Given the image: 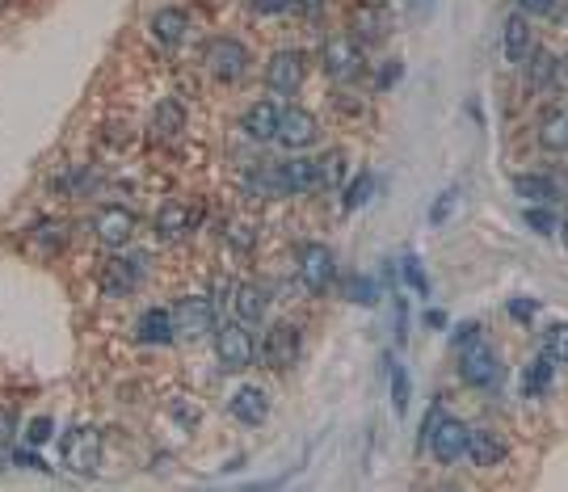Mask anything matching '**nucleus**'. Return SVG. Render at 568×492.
I'll return each mask as SVG.
<instances>
[{
  "instance_id": "f257e3e1",
  "label": "nucleus",
  "mask_w": 568,
  "mask_h": 492,
  "mask_svg": "<svg viewBox=\"0 0 568 492\" xmlns=\"http://www.w3.org/2000/svg\"><path fill=\"white\" fill-rule=\"evenodd\" d=\"M468 434H472V429L463 425V421L442 417L438 408H430V421H425L421 442L430 446V455H434L442 467H451V463H459L463 455H468Z\"/></svg>"
},
{
  "instance_id": "f03ea898",
  "label": "nucleus",
  "mask_w": 568,
  "mask_h": 492,
  "mask_svg": "<svg viewBox=\"0 0 568 492\" xmlns=\"http://www.w3.org/2000/svg\"><path fill=\"white\" fill-rule=\"evenodd\" d=\"M59 459H64L76 476H93L101 467V434L93 425H72L64 438H59Z\"/></svg>"
},
{
  "instance_id": "7ed1b4c3",
  "label": "nucleus",
  "mask_w": 568,
  "mask_h": 492,
  "mask_svg": "<svg viewBox=\"0 0 568 492\" xmlns=\"http://www.w3.org/2000/svg\"><path fill=\"white\" fill-rule=\"evenodd\" d=\"M337 278V257L329 244H303V253H299V282L308 286L312 295H324L333 286Z\"/></svg>"
},
{
  "instance_id": "20e7f679",
  "label": "nucleus",
  "mask_w": 568,
  "mask_h": 492,
  "mask_svg": "<svg viewBox=\"0 0 568 492\" xmlns=\"http://www.w3.org/2000/svg\"><path fill=\"white\" fill-rule=\"evenodd\" d=\"M299 350H303L299 324H291V320H278V324H270L266 341H261V362L274 366V371H287L291 362H299Z\"/></svg>"
},
{
  "instance_id": "39448f33",
  "label": "nucleus",
  "mask_w": 568,
  "mask_h": 492,
  "mask_svg": "<svg viewBox=\"0 0 568 492\" xmlns=\"http://www.w3.org/2000/svg\"><path fill=\"white\" fill-rule=\"evenodd\" d=\"M253 337L245 324H223L219 337H215V358L223 362V371H245L253 366Z\"/></svg>"
},
{
  "instance_id": "423d86ee",
  "label": "nucleus",
  "mask_w": 568,
  "mask_h": 492,
  "mask_svg": "<svg viewBox=\"0 0 568 492\" xmlns=\"http://www.w3.org/2000/svg\"><path fill=\"white\" fill-rule=\"evenodd\" d=\"M320 59H324V72H329L333 80H358L362 76V47L354 43L350 34L329 38L324 51H320Z\"/></svg>"
},
{
  "instance_id": "0eeeda50",
  "label": "nucleus",
  "mask_w": 568,
  "mask_h": 492,
  "mask_svg": "<svg viewBox=\"0 0 568 492\" xmlns=\"http://www.w3.org/2000/svg\"><path fill=\"white\" fill-rule=\"evenodd\" d=\"M173 324H177V337H186V341L207 337L211 328H215V303H211V299H202V295L181 299V303H177V312H173Z\"/></svg>"
},
{
  "instance_id": "6e6552de",
  "label": "nucleus",
  "mask_w": 568,
  "mask_h": 492,
  "mask_svg": "<svg viewBox=\"0 0 568 492\" xmlns=\"http://www.w3.org/2000/svg\"><path fill=\"white\" fill-rule=\"evenodd\" d=\"M303 76H308V64H303L299 51H278L270 64H266V89L291 97L303 89Z\"/></svg>"
},
{
  "instance_id": "1a4fd4ad",
  "label": "nucleus",
  "mask_w": 568,
  "mask_h": 492,
  "mask_svg": "<svg viewBox=\"0 0 568 492\" xmlns=\"http://www.w3.org/2000/svg\"><path fill=\"white\" fill-rule=\"evenodd\" d=\"M207 68L219 80H240L249 72V47L236 38H215V43H207Z\"/></svg>"
},
{
  "instance_id": "9d476101",
  "label": "nucleus",
  "mask_w": 568,
  "mask_h": 492,
  "mask_svg": "<svg viewBox=\"0 0 568 492\" xmlns=\"http://www.w3.org/2000/svg\"><path fill=\"white\" fill-rule=\"evenodd\" d=\"M459 375H463V383H472V387H493V383L501 379V362H497V354L489 350V345L476 341V345H468V350H463Z\"/></svg>"
},
{
  "instance_id": "9b49d317",
  "label": "nucleus",
  "mask_w": 568,
  "mask_h": 492,
  "mask_svg": "<svg viewBox=\"0 0 568 492\" xmlns=\"http://www.w3.org/2000/svg\"><path fill=\"white\" fill-rule=\"evenodd\" d=\"M320 135V122L312 110H299V106H287L278 118V143H287V148H312Z\"/></svg>"
},
{
  "instance_id": "f8f14e48",
  "label": "nucleus",
  "mask_w": 568,
  "mask_h": 492,
  "mask_svg": "<svg viewBox=\"0 0 568 492\" xmlns=\"http://www.w3.org/2000/svg\"><path fill=\"white\" fill-rule=\"evenodd\" d=\"M144 253H135V257H114L106 270H101V291L106 295H114V299H123V295H131V286L144 278Z\"/></svg>"
},
{
  "instance_id": "ddd939ff",
  "label": "nucleus",
  "mask_w": 568,
  "mask_h": 492,
  "mask_svg": "<svg viewBox=\"0 0 568 492\" xmlns=\"http://www.w3.org/2000/svg\"><path fill=\"white\" fill-rule=\"evenodd\" d=\"M93 232L101 244H110V249H123L135 236V215L127 207H101L97 219H93Z\"/></svg>"
},
{
  "instance_id": "4468645a",
  "label": "nucleus",
  "mask_w": 568,
  "mask_h": 492,
  "mask_svg": "<svg viewBox=\"0 0 568 492\" xmlns=\"http://www.w3.org/2000/svg\"><path fill=\"white\" fill-rule=\"evenodd\" d=\"M514 190L531 202H568V173H526L514 177Z\"/></svg>"
},
{
  "instance_id": "2eb2a0df",
  "label": "nucleus",
  "mask_w": 568,
  "mask_h": 492,
  "mask_svg": "<svg viewBox=\"0 0 568 492\" xmlns=\"http://www.w3.org/2000/svg\"><path fill=\"white\" fill-rule=\"evenodd\" d=\"M505 455H510V442H505L497 429H472L468 434V459L476 467H497V463H505Z\"/></svg>"
},
{
  "instance_id": "dca6fc26",
  "label": "nucleus",
  "mask_w": 568,
  "mask_h": 492,
  "mask_svg": "<svg viewBox=\"0 0 568 492\" xmlns=\"http://www.w3.org/2000/svg\"><path fill=\"white\" fill-rule=\"evenodd\" d=\"M278 118H282V110L274 101H257V106H249L245 118H240V131L253 143H270V139H278Z\"/></svg>"
},
{
  "instance_id": "f3484780",
  "label": "nucleus",
  "mask_w": 568,
  "mask_h": 492,
  "mask_svg": "<svg viewBox=\"0 0 568 492\" xmlns=\"http://www.w3.org/2000/svg\"><path fill=\"white\" fill-rule=\"evenodd\" d=\"M232 417L240 425H261L270 417V396L261 392V387H240V392L232 396Z\"/></svg>"
},
{
  "instance_id": "a211bd4d",
  "label": "nucleus",
  "mask_w": 568,
  "mask_h": 492,
  "mask_svg": "<svg viewBox=\"0 0 568 492\" xmlns=\"http://www.w3.org/2000/svg\"><path fill=\"white\" fill-rule=\"evenodd\" d=\"M152 34L160 38V43H169V47L186 43V38H190L186 9H160V13H152Z\"/></svg>"
},
{
  "instance_id": "6ab92c4d",
  "label": "nucleus",
  "mask_w": 568,
  "mask_h": 492,
  "mask_svg": "<svg viewBox=\"0 0 568 492\" xmlns=\"http://www.w3.org/2000/svg\"><path fill=\"white\" fill-rule=\"evenodd\" d=\"M350 22H354V30L362 38H367V43H375V38H383V34L392 30V13L383 9V5H354Z\"/></svg>"
},
{
  "instance_id": "aec40b11",
  "label": "nucleus",
  "mask_w": 568,
  "mask_h": 492,
  "mask_svg": "<svg viewBox=\"0 0 568 492\" xmlns=\"http://www.w3.org/2000/svg\"><path fill=\"white\" fill-rule=\"evenodd\" d=\"M266 291H261L257 282H240L236 295H232V307H236V320L240 324H257L261 316H266Z\"/></svg>"
},
{
  "instance_id": "412c9836",
  "label": "nucleus",
  "mask_w": 568,
  "mask_h": 492,
  "mask_svg": "<svg viewBox=\"0 0 568 492\" xmlns=\"http://www.w3.org/2000/svg\"><path fill=\"white\" fill-rule=\"evenodd\" d=\"M139 341L144 345H169L177 337V324H173V312H160V307H152V312L139 316Z\"/></svg>"
},
{
  "instance_id": "4be33fe9",
  "label": "nucleus",
  "mask_w": 568,
  "mask_h": 492,
  "mask_svg": "<svg viewBox=\"0 0 568 492\" xmlns=\"http://www.w3.org/2000/svg\"><path fill=\"white\" fill-rule=\"evenodd\" d=\"M526 55H531V26H526V13L518 9L505 22V59L510 64H526Z\"/></svg>"
},
{
  "instance_id": "5701e85b",
  "label": "nucleus",
  "mask_w": 568,
  "mask_h": 492,
  "mask_svg": "<svg viewBox=\"0 0 568 492\" xmlns=\"http://www.w3.org/2000/svg\"><path fill=\"white\" fill-rule=\"evenodd\" d=\"M282 181H287V194H312L320 186L316 160H287L282 164Z\"/></svg>"
},
{
  "instance_id": "b1692460",
  "label": "nucleus",
  "mask_w": 568,
  "mask_h": 492,
  "mask_svg": "<svg viewBox=\"0 0 568 492\" xmlns=\"http://www.w3.org/2000/svg\"><path fill=\"white\" fill-rule=\"evenodd\" d=\"M552 379H556V358L543 354V358H535V362L522 371V392H526V396H543L547 387H552Z\"/></svg>"
},
{
  "instance_id": "393cba45",
  "label": "nucleus",
  "mask_w": 568,
  "mask_h": 492,
  "mask_svg": "<svg viewBox=\"0 0 568 492\" xmlns=\"http://www.w3.org/2000/svg\"><path fill=\"white\" fill-rule=\"evenodd\" d=\"M156 232L165 240H181L190 232V211L181 207V202H165V207L156 211Z\"/></svg>"
},
{
  "instance_id": "a878e982",
  "label": "nucleus",
  "mask_w": 568,
  "mask_h": 492,
  "mask_svg": "<svg viewBox=\"0 0 568 492\" xmlns=\"http://www.w3.org/2000/svg\"><path fill=\"white\" fill-rule=\"evenodd\" d=\"M539 143L547 152H568V110H552L539 122Z\"/></svg>"
},
{
  "instance_id": "bb28decb",
  "label": "nucleus",
  "mask_w": 568,
  "mask_h": 492,
  "mask_svg": "<svg viewBox=\"0 0 568 492\" xmlns=\"http://www.w3.org/2000/svg\"><path fill=\"white\" fill-rule=\"evenodd\" d=\"M388 379H392V408H396V413H409L413 383H409V371H404L396 358H388Z\"/></svg>"
},
{
  "instance_id": "cd10ccee",
  "label": "nucleus",
  "mask_w": 568,
  "mask_h": 492,
  "mask_svg": "<svg viewBox=\"0 0 568 492\" xmlns=\"http://www.w3.org/2000/svg\"><path fill=\"white\" fill-rule=\"evenodd\" d=\"M152 122H156V131H160V135H177L181 127H186V110H181L177 101H160Z\"/></svg>"
},
{
  "instance_id": "c85d7f7f",
  "label": "nucleus",
  "mask_w": 568,
  "mask_h": 492,
  "mask_svg": "<svg viewBox=\"0 0 568 492\" xmlns=\"http://www.w3.org/2000/svg\"><path fill=\"white\" fill-rule=\"evenodd\" d=\"M371 194H375V173H358L346 186V198H341V202H346V211H358V207H367Z\"/></svg>"
},
{
  "instance_id": "c756f323",
  "label": "nucleus",
  "mask_w": 568,
  "mask_h": 492,
  "mask_svg": "<svg viewBox=\"0 0 568 492\" xmlns=\"http://www.w3.org/2000/svg\"><path fill=\"white\" fill-rule=\"evenodd\" d=\"M320 169V186H341V177H346V152H324L316 160Z\"/></svg>"
},
{
  "instance_id": "7c9ffc66",
  "label": "nucleus",
  "mask_w": 568,
  "mask_h": 492,
  "mask_svg": "<svg viewBox=\"0 0 568 492\" xmlns=\"http://www.w3.org/2000/svg\"><path fill=\"white\" fill-rule=\"evenodd\" d=\"M543 350L552 354L556 362H568V324H552L543 333Z\"/></svg>"
},
{
  "instance_id": "2f4dec72",
  "label": "nucleus",
  "mask_w": 568,
  "mask_h": 492,
  "mask_svg": "<svg viewBox=\"0 0 568 492\" xmlns=\"http://www.w3.org/2000/svg\"><path fill=\"white\" fill-rule=\"evenodd\" d=\"M552 76H556V55L552 51H535V59H531V85L543 89Z\"/></svg>"
},
{
  "instance_id": "473e14b6",
  "label": "nucleus",
  "mask_w": 568,
  "mask_h": 492,
  "mask_svg": "<svg viewBox=\"0 0 568 492\" xmlns=\"http://www.w3.org/2000/svg\"><path fill=\"white\" fill-rule=\"evenodd\" d=\"M400 270H404V282H409V291H417V295H430V278H425V270H421V261L409 253L400 261Z\"/></svg>"
},
{
  "instance_id": "72a5a7b5",
  "label": "nucleus",
  "mask_w": 568,
  "mask_h": 492,
  "mask_svg": "<svg viewBox=\"0 0 568 492\" xmlns=\"http://www.w3.org/2000/svg\"><path fill=\"white\" fill-rule=\"evenodd\" d=\"M455 207H459V190H442L438 202L430 207V228H442V223L455 215Z\"/></svg>"
},
{
  "instance_id": "f704fd0d",
  "label": "nucleus",
  "mask_w": 568,
  "mask_h": 492,
  "mask_svg": "<svg viewBox=\"0 0 568 492\" xmlns=\"http://www.w3.org/2000/svg\"><path fill=\"white\" fill-rule=\"evenodd\" d=\"M346 299H354V303H362V307H375V303H379V286H375L371 278H350Z\"/></svg>"
},
{
  "instance_id": "c9c22d12",
  "label": "nucleus",
  "mask_w": 568,
  "mask_h": 492,
  "mask_svg": "<svg viewBox=\"0 0 568 492\" xmlns=\"http://www.w3.org/2000/svg\"><path fill=\"white\" fill-rule=\"evenodd\" d=\"M526 223L539 232V236H552V232H560V219H556V211L552 207H535V211H526Z\"/></svg>"
},
{
  "instance_id": "e433bc0d",
  "label": "nucleus",
  "mask_w": 568,
  "mask_h": 492,
  "mask_svg": "<svg viewBox=\"0 0 568 492\" xmlns=\"http://www.w3.org/2000/svg\"><path fill=\"white\" fill-rule=\"evenodd\" d=\"M169 413H173V421H181L186 429H194V425L202 421V408H198V404H186V400H173Z\"/></svg>"
},
{
  "instance_id": "4c0bfd02",
  "label": "nucleus",
  "mask_w": 568,
  "mask_h": 492,
  "mask_svg": "<svg viewBox=\"0 0 568 492\" xmlns=\"http://www.w3.org/2000/svg\"><path fill=\"white\" fill-rule=\"evenodd\" d=\"M51 434H55V421H51V417H38V421H30V429H26L30 446H43Z\"/></svg>"
},
{
  "instance_id": "58836bf2",
  "label": "nucleus",
  "mask_w": 568,
  "mask_h": 492,
  "mask_svg": "<svg viewBox=\"0 0 568 492\" xmlns=\"http://www.w3.org/2000/svg\"><path fill=\"white\" fill-rule=\"evenodd\" d=\"M228 240L236 244V249H253V240H257V232L249 228V223H228Z\"/></svg>"
},
{
  "instance_id": "ea45409f",
  "label": "nucleus",
  "mask_w": 568,
  "mask_h": 492,
  "mask_svg": "<svg viewBox=\"0 0 568 492\" xmlns=\"http://www.w3.org/2000/svg\"><path fill=\"white\" fill-rule=\"evenodd\" d=\"M249 9L261 13V17H270V13H287V9H299L295 0H249Z\"/></svg>"
},
{
  "instance_id": "a19ab883",
  "label": "nucleus",
  "mask_w": 568,
  "mask_h": 492,
  "mask_svg": "<svg viewBox=\"0 0 568 492\" xmlns=\"http://www.w3.org/2000/svg\"><path fill=\"white\" fill-rule=\"evenodd\" d=\"M476 341H480V324L476 320H463L455 328V345H459V350H468V345H476Z\"/></svg>"
},
{
  "instance_id": "79ce46f5",
  "label": "nucleus",
  "mask_w": 568,
  "mask_h": 492,
  "mask_svg": "<svg viewBox=\"0 0 568 492\" xmlns=\"http://www.w3.org/2000/svg\"><path fill=\"white\" fill-rule=\"evenodd\" d=\"M38 236H43V244H51V249H59V244H64V223H38Z\"/></svg>"
},
{
  "instance_id": "37998d69",
  "label": "nucleus",
  "mask_w": 568,
  "mask_h": 492,
  "mask_svg": "<svg viewBox=\"0 0 568 492\" xmlns=\"http://www.w3.org/2000/svg\"><path fill=\"white\" fill-rule=\"evenodd\" d=\"M535 312H539V303H535V299H514V303H510V316H514V320H522V324L531 320Z\"/></svg>"
},
{
  "instance_id": "c03bdc74",
  "label": "nucleus",
  "mask_w": 568,
  "mask_h": 492,
  "mask_svg": "<svg viewBox=\"0 0 568 492\" xmlns=\"http://www.w3.org/2000/svg\"><path fill=\"white\" fill-rule=\"evenodd\" d=\"M392 303H396V341H404V337H409V307H404L400 295Z\"/></svg>"
},
{
  "instance_id": "a18cd8bd",
  "label": "nucleus",
  "mask_w": 568,
  "mask_h": 492,
  "mask_svg": "<svg viewBox=\"0 0 568 492\" xmlns=\"http://www.w3.org/2000/svg\"><path fill=\"white\" fill-rule=\"evenodd\" d=\"M518 9H522V13H552L556 0H518Z\"/></svg>"
},
{
  "instance_id": "49530a36",
  "label": "nucleus",
  "mask_w": 568,
  "mask_h": 492,
  "mask_svg": "<svg viewBox=\"0 0 568 492\" xmlns=\"http://www.w3.org/2000/svg\"><path fill=\"white\" fill-rule=\"evenodd\" d=\"M13 463H22V467H38V471H43V467H47L43 459H38V455H34V450H17V455H13Z\"/></svg>"
},
{
  "instance_id": "de8ad7c7",
  "label": "nucleus",
  "mask_w": 568,
  "mask_h": 492,
  "mask_svg": "<svg viewBox=\"0 0 568 492\" xmlns=\"http://www.w3.org/2000/svg\"><path fill=\"white\" fill-rule=\"evenodd\" d=\"M13 429H17V417L9 413V408H0V438H9Z\"/></svg>"
},
{
  "instance_id": "09e8293b",
  "label": "nucleus",
  "mask_w": 568,
  "mask_h": 492,
  "mask_svg": "<svg viewBox=\"0 0 568 492\" xmlns=\"http://www.w3.org/2000/svg\"><path fill=\"white\" fill-rule=\"evenodd\" d=\"M295 5H299L303 13H316V9H324V0H295Z\"/></svg>"
},
{
  "instance_id": "8fccbe9b",
  "label": "nucleus",
  "mask_w": 568,
  "mask_h": 492,
  "mask_svg": "<svg viewBox=\"0 0 568 492\" xmlns=\"http://www.w3.org/2000/svg\"><path fill=\"white\" fill-rule=\"evenodd\" d=\"M560 240H564V244H568V215H564V219H560Z\"/></svg>"
}]
</instances>
